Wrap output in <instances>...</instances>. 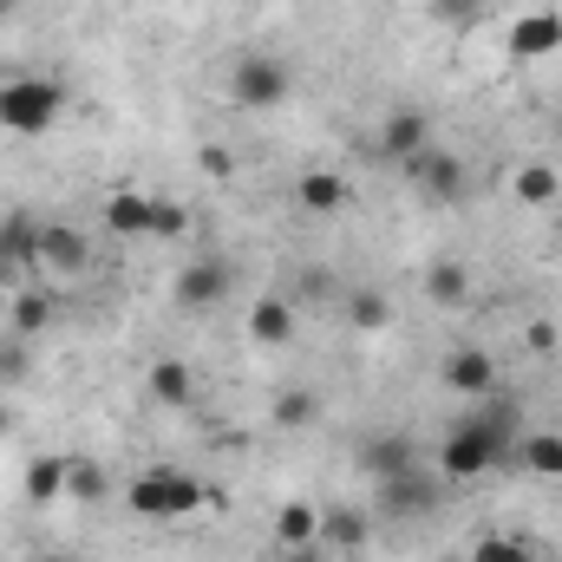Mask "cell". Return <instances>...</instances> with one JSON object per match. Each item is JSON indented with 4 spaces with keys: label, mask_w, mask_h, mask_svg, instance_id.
<instances>
[{
    "label": "cell",
    "mask_w": 562,
    "mask_h": 562,
    "mask_svg": "<svg viewBox=\"0 0 562 562\" xmlns=\"http://www.w3.org/2000/svg\"><path fill=\"white\" fill-rule=\"evenodd\" d=\"M380 504H386L393 517H419V510L438 504V484L413 464V471H400V477H386V484H380Z\"/></svg>",
    "instance_id": "7c38bea8"
},
{
    "label": "cell",
    "mask_w": 562,
    "mask_h": 562,
    "mask_svg": "<svg viewBox=\"0 0 562 562\" xmlns=\"http://www.w3.org/2000/svg\"><path fill=\"white\" fill-rule=\"evenodd\" d=\"M249 340H262V347L294 340V307H288L281 294H262V301L249 307Z\"/></svg>",
    "instance_id": "9a60e30c"
},
{
    "label": "cell",
    "mask_w": 562,
    "mask_h": 562,
    "mask_svg": "<svg viewBox=\"0 0 562 562\" xmlns=\"http://www.w3.org/2000/svg\"><path fill=\"white\" fill-rule=\"evenodd\" d=\"M13 7H20V0H0V13H13Z\"/></svg>",
    "instance_id": "d590c367"
},
{
    "label": "cell",
    "mask_w": 562,
    "mask_h": 562,
    "mask_svg": "<svg viewBox=\"0 0 562 562\" xmlns=\"http://www.w3.org/2000/svg\"><path fill=\"white\" fill-rule=\"evenodd\" d=\"M497 7L491 0H431V20H445L451 33H471V26H484Z\"/></svg>",
    "instance_id": "484cf974"
},
{
    "label": "cell",
    "mask_w": 562,
    "mask_h": 562,
    "mask_svg": "<svg viewBox=\"0 0 562 562\" xmlns=\"http://www.w3.org/2000/svg\"><path fill=\"white\" fill-rule=\"evenodd\" d=\"M229 288H236V262L229 256H196L177 276V307H216V301H229Z\"/></svg>",
    "instance_id": "277c9868"
},
{
    "label": "cell",
    "mask_w": 562,
    "mask_h": 562,
    "mask_svg": "<svg viewBox=\"0 0 562 562\" xmlns=\"http://www.w3.org/2000/svg\"><path fill=\"white\" fill-rule=\"evenodd\" d=\"M288 92H294V72H288V59H276V53H249V59L229 66V99L243 112H276Z\"/></svg>",
    "instance_id": "3957f363"
},
{
    "label": "cell",
    "mask_w": 562,
    "mask_h": 562,
    "mask_svg": "<svg viewBox=\"0 0 562 562\" xmlns=\"http://www.w3.org/2000/svg\"><path fill=\"white\" fill-rule=\"evenodd\" d=\"M66 497L72 504H105L112 497V477L99 458H66Z\"/></svg>",
    "instance_id": "d6986e66"
},
{
    "label": "cell",
    "mask_w": 562,
    "mask_h": 562,
    "mask_svg": "<svg viewBox=\"0 0 562 562\" xmlns=\"http://www.w3.org/2000/svg\"><path fill=\"white\" fill-rule=\"evenodd\" d=\"M530 347H537V353H550V347H557V327H550V321H537V327H530Z\"/></svg>",
    "instance_id": "1f68e13d"
},
{
    "label": "cell",
    "mask_w": 562,
    "mask_h": 562,
    "mask_svg": "<svg viewBox=\"0 0 562 562\" xmlns=\"http://www.w3.org/2000/svg\"><path fill=\"white\" fill-rule=\"evenodd\" d=\"M33 373V353H26V340L20 334H0V386H20Z\"/></svg>",
    "instance_id": "f1b7e54d"
},
{
    "label": "cell",
    "mask_w": 562,
    "mask_h": 562,
    "mask_svg": "<svg viewBox=\"0 0 562 562\" xmlns=\"http://www.w3.org/2000/svg\"><path fill=\"white\" fill-rule=\"evenodd\" d=\"M406 170H413V183H419L425 196H445V203H451V196L464 190V157H458V150H438V144H425Z\"/></svg>",
    "instance_id": "ba28073f"
},
{
    "label": "cell",
    "mask_w": 562,
    "mask_h": 562,
    "mask_svg": "<svg viewBox=\"0 0 562 562\" xmlns=\"http://www.w3.org/2000/svg\"><path fill=\"white\" fill-rule=\"evenodd\" d=\"M438 386H451L458 400H491V393H497V360H491L484 347H458V353H445Z\"/></svg>",
    "instance_id": "5b68a950"
},
{
    "label": "cell",
    "mask_w": 562,
    "mask_h": 562,
    "mask_svg": "<svg viewBox=\"0 0 562 562\" xmlns=\"http://www.w3.org/2000/svg\"><path fill=\"white\" fill-rule=\"evenodd\" d=\"M183 229H190V210H183V203H157V210H150V236H157V243H177Z\"/></svg>",
    "instance_id": "f546056e"
},
{
    "label": "cell",
    "mask_w": 562,
    "mask_h": 562,
    "mask_svg": "<svg viewBox=\"0 0 562 562\" xmlns=\"http://www.w3.org/2000/svg\"><path fill=\"white\" fill-rule=\"evenodd\" d=\"M86 262H92V243H86L79 229H59V223L40 229V256H33V269L72 281V276H86Z\"/></svg>",
    "instance_id": "52a82bcc"
},
{
    "label": "cell",
    "mask_w": 562,
    "mask_h": 562,
    "mask_svg": "<svg viewBox=\"0 0 562 562\" xmlns=\"http://www.w3.org/2000/svg\"><path fill=\"white\" fill-rule=\"evenodd\" d=\"M125 504L138 517H190V510L216 504V491L203 477H190V471H144V477L125 484Z\"/></svg>",
    "instance_id": "7a4b0ae2"
},
{
    "label": "cell",
    "mask_w": 562,
    "mask_h": 562,
    "mask_svg": "<svg viewBox=\"0 0 562 562\" xmlns=\"http://www.w3.org/2000/svg\"><path fill=\"white\" fill-rule=\"evenodd\" d=\"M7 431H13V406H7V400H0V438H7Z\"/></svg>",
    "instance_id": "836d02e7"
},
{
    "label": "cell",
    "mask_w": 562,
    "mask_h": 562,
    "mask_svg": "<svg viewBox=\"0 0 562 562\" xmlns=\"http://www.w3.org/2000/svg\"><path fill=\"white\" fill-rule=\"evenodd\" d=\"M144 386H150V400H157V406H190L196 373H190V360H157V367L144 373Z\"/></svg>",
    "instance_id": "5bb4252c"
},
{
    "label": "cell",
    "mask_w": 562,
    "mask_h": 562,
    "mask_svg": "<svg viewBox=\"0 0 562 562\" xmlns=\"http://www.w3.org/2000/svg\"><path fill=\"white\" fill-rule=\"evenodd\" d=\"M510 190H517V203H530V210H543V203H557L562 177L550 170V164H524V170L510 177Z\"/></svg>",
    "instance_id": "cb8c5ba5"
},
{
    "label": "cell",
    "mask_w": 562,
    "mask_h": 562,
    "mask_svg": "<svg viewBox=\"0 0 562 562\" xmlns=\"http://www.w3.org/2000/svg\"><path fill=\"white\" fill-rule=\"evenodd\" d=\"M294 196H301V210H314V216H340V210H347V177H334V170H301Z\"/></svg>",
    "instance_id": "4fadbf2b"
},
{
    "label": "cell",
    "mask_w": 562,
    "mask_h": 562,
    "mask_svg": "<svg viewBox=\"0 0 562 562\" xmlns=\"http://www.w3.org/2000/svg\"><path fill=\"white\" fill-rule=\"evenodd\" d=\"M347 327H353V334H380V327H393V301H386L380 288H353V294H347Z\"/></svg>",
    "instance_id": "ffe728a7"
},
{
    "label": "cell",
    "mask_w": 562,
    "mask_h": 562,
    "mask_svg": "<svg viewBox=\"0 0 562 562\" xmlns=\"http://www.w3.org/2000/svg\"><path fill=\"white\" fill-rule=\"evenodd\" d=\"M33 256H40V223H26V216H7V223H0V262H20V269H33Z\"/></svg>",
    "instance_id": "603a6c76"
},
{
    "label": "cell",
    "mask_w": 562,
    "mask_h": 562,
    "mask_svg": "<svg viewBox=\"0 0 562 562\" xmlns=\"http://www.w3.org/2000/svg\"><path fill=\"white\" fill-rule=\"evenodd\" d=\"M46 327H53V301H46L40 288H20V294L7 301V334L33 340V334H46Z\"/></svg>",
    "instance_id": "2e32d148"
},
{
    "label": "cell",
    "mask_w": 562,
    "mask_h": 562,
    "mask_svg": "<svg viewBox=\"0 0 562 562\" xmlns=\"http://www.w3.org/2000/svg\"><path fill=\"white\" fill-rule=\"evenodd\" d=\"M314 413H321V406H314V393H307V386H281L276 406H269V419H276L281 431H301V425H314Z\"/></svg>",
    "instance_id": "d4e9b609"
},
{
    "label": "cell",
    "mask_w": 562,
    "mask_h": 562,
    "mask_svg": "<svg viewBox=\"0 0 562 562\" xmlns=\"http://www.w3.org/2000/svg\"><path fill=\"white\" fill-rule=\"evenodd\" d=\"M281 562H321L314 550H281Z\"/></svg>",
    "instance_id": "d6a6232c"
},
{
    "label": "cell",
    "mask_w": 562,
    "mask_h": 562,
    "mask_svg": "<svg viewBox=\"0 0 562 562\" xmlns=\"http://www.w3.org/2000/svg\"><path fill=\"white\" fill-rule=\"evenodd\" d=\"M276 543L281 550H314V543H321V510H307V504H281L276 510Z\"/></svg>",
    "instance_id": "ac0fdd59"
},
{
    "label": "cell",
    "mask_w": 562,
    "mask_h": 562,
    "mask_svg": "<svg viewBox=\"0 0 562 562\" xmlns=\"http://www.w3.org/2000/svg\"><path fill=\"white\" fill-rule=\"evenodd\" d=\"M425 294H431L438 307L471 301V269H464V262H431V269H425Z\"/></svg>",
    "instance_id": "7402d4cb"
},
{
    "label": "cell",
    "mask_w": 562,
    "mask_h": 562,
    "mask_svg": "<svg viewBox=\"0 0 562 562\" xmlns=\"http://www.w3.org/2000/svg\"><path fill=\"white\" fill-rule=\"evenodd\" d=\"M360 464L373 471V484H386V477L413 471L419 458H413V438H406V431H380V438H367V445H360Z\"/></svg>",
    "instance_id": "30bf717a"
},
{
    "label": "cell",
    "mask_w": 562,
    "mask_h": 562,
    "mask_svg": "<svg viewBox=\"0 0 562 562\" xmlns=\"http://www.w3.org/2000/svg\"><path fill=\"white\" fill-rule=\"evenodd\" d=\"M210 177H236V150H223V144H203V157H196Z\"/></svg>",
    "instance_id": "4dcf8cb0"
},
{
    "label": "cell",
    "mask_w": 562,
    "mask_h": 562,
    "mask_svg": "<svg viewBox=\"0 0 562 562\" xmlns=\"http://www.w3.org/2000/svg\"><path fill=\"white\" fill-rule=\"evenodd\" d=\"M562 53V13H524V20H510V59H550Z\"/></svg>",
    "instance_id": "9c48e42d"
},
{
    "label": "cell",
    "mask_w": 562,
    "mask_h": 562,
    "mask_svg": "<svg viewBox=\"0 0 562 562\" xmlns=\"http://www.w3.org/2000/svg\"><path fill=\"white\" fill-rule=\"evenodd\" d=\"M557 236H562V223H557Z\"/></svg>",
    "instance_id": "74e56055"
},
{
    "label": "cell",
    "mask_w": 562,
    "mask_h": 562,
    "mask_svg": "<svg viewBox=\"0 0 562 562\" xmlns=\"http://www.w3.org/2000/svg\"><path fill=\"white\" fill-rule=\"evenodd\" d=\"M491 7H497V0H491Z\"/></svg>",
    "instance_id": "f35d334b"
},
{
    "label": "cell",
    "mask_w": 562,
    "mask_h": 562,
    "mask_svg": "<svg viewBox=\"0 0 562 562\" xmlns=\"http://www.w3.org/2000/svg\"><path fill=\"white\" fill-rule=\"evenodd\" d=\"M150 210H157V203H150L144 190H119V196L105 203V229H112V236H150Z\"/></svg>",
    "instance_id": "e0dca14e"
},
{
    "label": "cell",
    "mask_w": 562,
    "mask_h": 562,
    "mask_svg": "<svg viewBox=\"0 0 562 562\" xmlns=\"http://www.w3.org/2000/svg\"><path fill=\"white\" fill-rule=\"evenodd\" d=\"M524 464L537 477H562V431H530L524 438Z\"/></svg>",
    "instance_id": "4316f807"
},
{
    "label": "cell",
    "mask_w": 562,
    "mask_h": 562,
    "mask_svg": "<svg viewBox=\"0 0 562 562\" xmlns=\"http://www.w3.org/2000/svg\"><path fill=\"white\" fill-rule=\"evenodd\" d=\"M464 562H537V550H530L524 537H477Z\"/></svg>",
    "instance_id": "83f0119b"
},
{
    "label": "cell",
    "mask_w": 562,
    "mask_h": 562,
    "mask_svg": "<svg viewBox=\"0 0 562 562\" xmlns=\"http://www.w3.org/2000/svg\"><path fill=\"white\" fill-rule=\"evenodd\" d=\"M20 491H26V504H59L66 497V458H33Z\"/></svg>",
    "instance_id": "44dd1931"
},
{
    "label": "cell",
    "mask_w": 562,
    "mask_h": 562,
    "mask_svg": "<svg viewBox=\"0 0 562 562\" xmlns=\"http://www.w3.org/2000/svg\"><path fill=\"white\" fill-rule=\"evenodd\" d=\"M40 562H79V557H40Z\"/></svg>",
    "instance_id": "e575fe53"
},
{
    "label": "cell",
    "mask_w": 562,
    "mask_h": 562,
    "mask_svg": "<svg viewBox=\"0 0 562 562\" xmlns=\"http://www.w3.org/2000/svg\"><path fill=\"white\" fill-rule=\"evenodd\" d=\"M66 112V86L59 79H40V72H13L0 86V125L20 132V138H46Z\"/></svg>",
    "instance_id": "6da1fadb"
},
{
    "label": "cell",
    "mask_w": 562,
    "mask_h": 562,
    "mask_svg": "<svg viewBox=\"0 0 562 562\" xmlns=\"http://www.w3.org/2000/svg\"><path fill=\"white\" fill-rule=\"evenodd\" d=\"M425 144H431V119H425L419 105H400V112H386V119H380L373 150H380L386 164H413Z\"/></svg>",
    "instance_id": "8992f818"
},
{
    "label": "cell",
    "mask_w": 562,
    "mask_h": 562,
    "mask_svg": "<svg viewBox=\"0 0 562 562\" xmlns=\"http://www.w3.org/2000/svg\"><path fill=\"white\" fill-rule=\"evenodd\" d=\"M367 537H373L367 510H353V504H327V510H321V543H334L340 557H360Z\"/></svg>",
    "instance_id": "8fae6325"
},
{
    "label": "cell",
    "mask_w": 562,
    "mask_h": 562,
    "mask_svg": "<svg viewBox=\"0 0 562 562\" xmlns=\"http://www.w3.org/2000/svg\"><path fill=\"white\" fill-rule=\"evenodd\" d=\"M0 321H7V301H0Z\"/></svg>",
    "instance_id": "8d00e7d4"
}]
</instances>
